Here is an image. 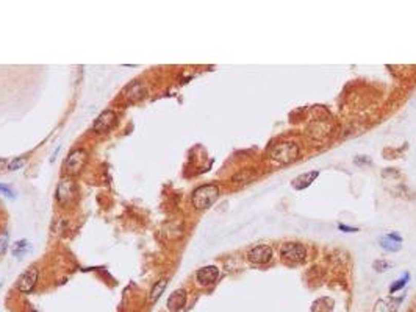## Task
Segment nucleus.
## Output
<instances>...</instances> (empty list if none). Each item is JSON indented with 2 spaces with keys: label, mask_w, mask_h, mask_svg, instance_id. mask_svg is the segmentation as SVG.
<instances>
[{
  "label": "nucleus",
  "mask_w": 416,
  "mask_h": 312,
  "mask_svg": "<svg viewBox=\"0 0 416 312\" xmlns=\"http://www.w3.org/2000/svg\"><path fill=\"white\" fill-rule=\"evenodd\" d=\"M219 197V189L216 184H204L201 187H197L193 192V206L197 209H207L211 205H214V202Z\"/></svg>",
  "instance_id": "obj_1"
},
{
  "label": "nucleus",
  "mask_w": 416,
  "mask_h": 312,
  "mask_svg": "<svg viewBox=\"0 0 416 312\" xmlns=\"http://www.w3.org/2000/svg\"><path fill=\"white\" fill-rule=\"evenodd\" d=\"M271 158L280 164H290L297 160L299 156V147L294 142H279L276 144L271 151Z\"/></svg>",
  "instance_id": "obj_2"
},
{
  "label": "nucleus",
  "mask_w": 416,
  "mask_h": 312,
  "mask_svg": "<svg viewBox=\"0 0 416 312\" xmlns=\"http://www.w3.org/2000/svg\"><path fill=\"white\" fill-rule=\"evenodd\" d=\"M280 255L285 261L297 264V262H304L307 258V250L302 244L297 242H286L280 248Z\"/></svg>",
  "instance_id": "obj_3"
},
{
  "label": "nucleus",
  "mask_w": 416,
  "mask_h": 312,
  "mask_svg": "<svg viewBox=\"0 0 416 312\" xmlns=\"http://www.w3.org/2000/svg\"><path fill=\"white\" fill-rule=\"evenodd\" d=\"M86 163V151L82 148L74 150L64 163V169L69 175H79Z\"/></svg>",
  "instance_id": "obj_4"
},
{
  "label": "nucleus",
  "mask_w": 416,
  "mask_h": 312,
  "mask_svg": "<svg viewBox=\"0 0 416 312\" xmlns=\"http://www.w3.org/2000/svg\"><path fill=\"white\" fill-rule=\"evenodd\" d=\"M38 277H40V271H38L36 267H30L27 268L22 275L19 277L17 280V289L24 294H30L34 286H36V281H38Z\"/></svg>",
  "instance_id": "obj_5"
},
{
  "label": "nucleus",
  "mask_w": 416,
  "mask_h": 312,
  "mask_svg": "<svg viewBox=\"0 0 416 312\" xmlns=\"http://www.w3.org/2000/svg\"><path fill=\"white\" fill-rule=\"evenodd\" d=\"M116 122H118V119H116V112L106 109V111H103V112L97 117V119H96V122H94V125H93V130H94L96 133H106V131H110L113 127L116 125Z\"/></svg>",
  "instance_id": "obj_6"
},
{
  "label": "nucleus",
  "mask_w": 416,
  "mask_h": 312,
  "mask_svg": "<svg viewBox=\"0 0 416 312\" xmlns=\"http://www.w3.org/2000/svg\"><path fill=\"white\" fill-rule=\"evenodd\" d=\"M247 259H249V262L257 264V265L268 264V262L273 259V248H271L269 245H258V247H254V248L247 253Z\"/></svg>",
  "instance_id": "obj_7"
},
{
  "label": "nucleus",
  "mask_w": 416,
  "mask_h": 312,
  "mask_svg": "<svg viewBox=\"0 0 416 312\" xmlns=\"http://www.w3.org/2000/svg\"><path fill=\"white\" fill-rule=\"evenodd\" d=\"M219 277V268L216 265H207L204 268H199L196 273V281L199 286L207 287L210 284H213Z\"/></svg>",
  "instance_id": "obj_8"
},
{
  "label": "nucleus",
  "mask_w": 416,
  "mask_h": 312,
  "mask_svg": "<svg viewBox=\"0 0 416 312\" xmlns=\"http://www.w3.org/2000/svg\"><path fill=\"white\" fill-rule=\"evenodd\" d=\"M319 177V172L318 170H312V172H307L304 175H299L297 178H294L291 181V186L296 189V190H304L307 189L313 181H316V178Z\"/></svg>",
  "instance_id": "obj_9"
},
{
  "label": "nucleus",
  "mask_w": 416,
  "mask_h": 312,
  "mask_svg": "<svg viewBox=\"0 0 416 312\" xmlns=\"http://www.w3.org/2000/svg\"><path fill=\"white\" fill-rule=\"evenodd\" d=\"M186 300H188L186 292L183 289H178L168 298V309L171 312H178V310H182L185 307Z\"/></svg>",
  "instance_id": "obj_10"
},
{
  "label": "nucleus",
  "mask_w": 416,
  "mask_h": 312,
  "mask_svg": "<svg viewBox=\"0 0 416 312\" xmlns=\"http://www.w3.org/2000/svg\"><path fill=\"white\" fill-rule=\"evenodd\" d=\"M381 247L387 251H399L402 244L397 234H388V236L381 238Z\"/></svg>",
  "instance_id": "obj_11"
},
{
  "label": "nucleus",
  "mask_w": 416,
  "mask_h": 312,
  "mask_svg": "<svg viewBox=\"0 0 416 312\" xmlns=\"http://www.w3.org/2000/svg\"><path fill=\"white\" fill-rule=\"evenodd\" d=\"M72 199H74V184L66 180L58 186V200L60 203H67Z\"/></svg>",
  "instance_id": "obj_12"
},
{
  "label": "nucleus",
  "mask_w": 416,
  "mask_h": 312,
  "mask_svg": "<svg viewBox=\"0 0 416 312\" xmlns=\"http://www.w3.org/2000/svg\"><path fill=\"white\" fill-rule=\"evenodd\" d=\"M146 94V89L141 83H133L130 85L127 89H125V97L130 100V102H136V100H141Z\"/></svg>",
  "instance_id": "obj_13"
},
{
  "label": "nucleus",
  "mask_w": 416,
  "mask_h": 312,
  "mask_svg": "<svg viewBox=\"0 0 416 312\" xmlns=\"http://www.w3.org/2000/svg\"><path fill=\"white\" fill-rule=\"evenodd\" d=\"M166 286H168V280H165V278L155 283V286L152 287V290H150V294H149V300H150V303H155V301H157V300L161 297V294L165 292Z\"/></svg>",
  "instance_id": "obj_14"
},
{
  "label": "nucleus",
  "mask_w": 416,
  "mask_h": 312,
  "mask_svg": "<svg viewBox=\"0 0 416 312\" xmlns=\"http://www.w3.org/2000/svg\"><path fill=\"white\" fill-rule=\"evenodd\" d=\"M8 248V232L2 231L0 232V256H2Z\"/></svg>",
  "instance_id": "obj_15"
},
{
  "label": "nucleus",
  "mask_w": 416,
  "mask_h": 312,
  "mask_svg": "<svg viewBox=\"0 0 416 312\" xmlns=\"http://www.w3.org/2000/svg\"><path fill=\"white\" fill-rule=\"evenodd\" d=\"M25 161H27V158H24V156L13 160L11 163H8V170H17V169H21L25 164Z\"/></svg>",
  "instance_id": "obj_16"
},
{
  "label": "nucleus",
  "mask_w": 416,
  "mask_h": 312,
  "mask_svg": "<svg viewBox=\"0 0 416 312\" xmlns=\"http://www.w3.org/2000/svg\"><path fill=\"white\" fill-rule=\"evenodd\" d=\"M408 278H410V277H408V273H407V275H405L404 278H401V280H397V281H396V283H394V284H393V286L390 287V292H391V294H394L396 290H399V289H402V287H404V286L407 284V281H408Z\"/></svg>",
  "instance_id": "obj_17"
},
{
  "label": "nucleus",
  "mask_w": 416,
  "mask_h": 312,
  "mask_svg": "<svg viewBox=\"0 0 416 312\" xmlns=\"http://www.w3.org/2000/svg\"><path fill=\"white\" fill-rule=\"evenodd\" d=\"M374 267H375V270H377V271H385V270L390 267V262L379 261V262H375V264H374Z\"/></svg>",
  "instance_id": "obj_18"
},
{
  "label": "nucleus",
  "mask_w": 416,
  "mask_h": 312,
  "mask_svg": "<svg viewBox=\"0 0 416 312\" xmlns=\"http://www.w3.org/2000/svg\"><path fill=\"white\" fill-rule=\"evenodd\" d=\"M0 192L2 193H5V195H8V197H13V190L10 189V187H7V186H4V184H0Z\"/></svg>",
  "instance_id": "obj_19"
},
{
  "label": "nucleus",
  "mask_w": 416,
  "mask_h": 312,
  "mask_svg": "<svg viewBox=\"0 0 416 312\" xmlns=\"http://www.w3.org/2000/svg\"><path fill=\"white\" fill-rule=\"evenodd\" d=\"M338 228L339 229H345L346 232H355V231H358L357 228H351V226H346V225H341V223L338 225Z\"/></svg>",
  "instance_id": "obj_20"
}]
</instances>
